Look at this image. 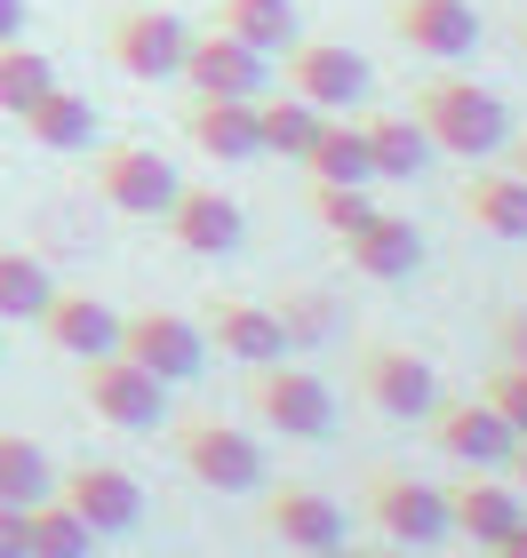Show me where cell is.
<instances>
[{
	"label": "cell",
	"mask_w": 527,
	"mask_h": 558,
	"mask_svg": "<svg viewBox=\"0 0 527 558\" xmlns=\"http://www.w3.org/2000/svg\"><path fill=\"white\" fill-rule=\"evenodd\" d=\"M416 129L432 136V151H456V160H488V151L512 144V105L480 81H456V72H432L408 96Z\"/></svg>",
	"instance_id": "cell-1"
},
{
	"label": "cell",
	"mask_w": 527,
	"mask_h": 558,
	"mask_svg": "<svg viewBox=\"0 0 527 558\" xmlns=\"http://www.w3.org/2000/svg\"><path fill=\"white\" fill-rule=\"evenodd\" d=\"M248 415L264 430H280V439H328L336 430V391L320 384L312 367H288V360H264L248 367Z\"/></svg>",
	"instance_id": "cell-2"
},
{
	"label": "cell",
	"mask_w": 527,
	"mask_h": 558,
	"mask_svg": "<svg viewBox=\"0 0 527 558\" xmlns=\"http://www.w3.org/2000/svg\"><path fill=\"white\" fill-rule=\"evenodd\" d=\"M360 502H368V519H375V535L384 543H447V495L432 487V478H408V471H392V463H368L360 471Z\"/></svg>",
	"instance_id": "cell-3"
},
{
	"label": "cell",
	"mask_w": 527,
	"mask_h": 558,
	"mask_svg": "<svg viewBox=\"0 0 527 558\" xmlns=\"http://www.w3.org/2000/svg\"><path fill=\"white\" fill-rule=\"evenodd\" d=\"M280 88L304 96L312 112H360L375 96V72L344 40H296V48H280Z\"/></svg>",
	"instance_id": "cell-4"
},
{
	"label": "cell",
	"mask_w": 527,
	"mask_h": 558,
	"mask_svg": "<svg viewBox=\"0 0 527 558\" xmlns=\"http://www.w3.org/2000/svg\"><path fill=\"white\" fill-rule=\"evenodd\" d=\"M351 384L375 415H399V423H423L440 408V367L423 360L408 343H360V360H351Z\"/></svg>",
	"instance_id": "cell-5"
},
{
	"label": "cell",
	"mask_w": 527,
	"mask_h": 558,
	"mask_svg": "<svg viewBox=\"0 0 527 558\" xmlns=\"http://www.w3.org/2000/svg\"><path fill=\"white\" fill-rule=\"evenodd\" d=\"M176 463H184L200 487H216V495L264 487V447L248 439L240 423H216V415H184L176 423Z\"/></svg>",
	"instance_id": "cell-6"
},
{
	"label": "cell",
	"mask_w": 527,
	"mask_h": 558,
	"mask_svg": "<svg viewBox=\"0 0 527 558\" xmlns=\"http://www.w3.org/2000/svg\"><path fill=\"white\" fill-rule=\"evenodd\" d=\"M88 184H96V199H105V208H120V216H160L184 175H176L153 144L112 136V144H96V151H88Z\"/></svg>",
	"instance_id": "cell-7"
},
{
	"label": "cell",
	"mask_w": 527,
	"mask_h": 558,
	"mask_svg": "<svg viewBox=\"0 0 527 558\" xmlns=\"http://www.w3.org/2000/svg\"><path fill=\"white\" fill-rule=\"evenodd\" d=\"M120 360H136L160 384H192L208 367V336H200V319L168 312V303H144V312H120Z\"/></svg>",
	"instance_id": "cell-8"
},
{
	"label": "cell",
	"mask_w": 527,
	"mask_h": 558,
	"mask_svg": "<svg viewBox=\"0 0 527 558\" xmlns=\"http://www.w3.org/2000/svg\"><path fill=\"white\" fill-rule=\"evenodd\" d=\"M81 399H88V415L112 423V430H153L168 415V384H160V375H144L136 360H120V351L81 360Z\"/></svg>",
	"instance_id": "cell-9"
},
{
	"label": "cell",
	"mask_w": 527,
	"mask_h": 558,
	"mask_svg": "<svg viewBox=\"0 0 527 558\" xmlns=\"http://www.w3.org/2000/svg\"><path fill=\"white\" fill-rule=\"evenodd\" d=\"M184 40H192V24L176 16V9H120L105 24V57L129 72V81H176Z\"/></svg>",
	"instance_id": "cell-10"
},
{
	"label": "cell",
	"mask_w": 527,
	"mask_h": 558,
	"mask_svg": "<svg viewBox=\"0 0 527 558\" xmlns=\"http://www.w3.org/2000/svg\"><path fill=\"white\" fill-rule=\"evenodd\" d=\"M423 430H432V447L464 471H504V454L519 447V430L495 415L488 399H447V391H440V408L423 415Z\"/></svg>",
	"instance_id": "cell-11"
},
{
	"label": "cell",
	"mask_w": 527,
	"mask_h": 558,
	"mask_svg": "<svg viewBox=\"0 0 527 558\" xmlns=\"http://www.w3.org/2000/svg\"><path fill=\"white\" fill-rule=\"evenodd\" d=\"M264 535L288 543L296 558H336L344 550V502L304 487V478H288V487L264 495Z\"/></svg>",
	"instance_id": "cell-12"
},
{
	"label": "cell",
	"mask_w": 527,
	"mask_h": 558,
	"mask_svg": "<svg viewBox=\"0 0 527 558\" xmlns=\"http://www.w3.org/2000/svg\"><path fill=\"white\" fill-rule=\"evenodd\" d=\"M176 81H184L192 96H264L272 88V57H256L248 40L232 33H192L184 40V64H176Z\"/></svg>",
	"instance_id": "cell-13"
},
{
	"label": "cell",
	"mask_w": 527,
	"mask_h": 558,
	"mask_svg": "<svg viewBox=\"0 0 527 558\" xmlns=\"http://www.w3.org/2000/svg\"><path fill=\"white\" fill-rule=\"evenodd\" d=\"M160 223H168V240L184 247V256H232L240 232H248L240 199H224L216 184H176V199L160 208Z\"/></svg>",
	"instance_id": "cell-14"
},
{
	"label": "cell",
	"mask_w": 527,
	"mask_h": 558,
	"mask_svg": "<svg viewBox=\"0 0 527 558\" xmlns=\"http://www.w3.org/2000/svg\"><path fill=\"white\" fill-rule=\"evenodd\" d=\"M392 33H399V48H416V57L456 64V57L480 48V9H471V0H392Z\"/></svg>",
	"instance_id": "cell-15"
},
{
	"label": "cell",
	"mask_w": 527,
	"mask_h": 558,
	"mask_svg": "<svg viewBox=\"0 0 527 558\" xmlns=\"http://www.w3.org/2000/svg\"><path fill=\"white\" fill-rule=\"evenodd\" d=\"M200 336H208L224 360H240V367H264V360L288 351L280 312H272V303H248V295H208L200 303Z\"/></svg>",
	"instance_id": "cell-16"
},
{
	"label": "cell",
	"mask_w": 527,
	"mask_h": 558,
	"mask_svg": "<svg viewBox=\"0 0 527 558\" xmlns=\"http://www.w3.org/2000/svg\"><path fill=\"white\" fill-rule=\"evenodd\" d=\"M33 327L48 336V351H64V360H105V351H120V312L105 295H88V288H57Z\"/></svg>",
	"instance_id": "cell-17"
},
{
	"label": "cell",
	"mask_w": 527,
	"mask_h": 558,
	"mask_svg": "<svg viewBox=\"0 0 527 558\" xmlns=\"http://www.w3.org/2000/svg\"><path fill=\"white\" fill-rule=\"evenodd\" d=\"M57 495L96 526V535H129L144 519V487L120 463H72V471H57Z\"/></svg>",
	"instance_id": "cell-18"
},
{
	"label": "cell",
	"mask_w": 527,
	"mask_h": 558,
	"mask_svg": "<svg viewBox=\"0 0 527 558\" xmlns=\"http://www.w3.org/2000/svg\"><path fill=\"white\" fill-rule=\"evenodd\" d=\"M447 495V535H464V543H495V535H512V526L527 519V495L512 487V478H456V487H440Z\"/></svg>",
	"instance_id": "cell-19"
},
{
	"label": "cell",
	"mask_w": 527,
	"mask_h": 558,
	"mask_svg": "<svg viewBox=\"0 0 527 558\" xmlns=\"http://www.w3.org/2000/svg\"><path fill=\"white\" fill-rule=\"evenodd\" d=\"M344 264L360 271V279H408L423 264V232L408 216H392V208H375L360 232H344Z\"/></svg>",
	"instance_id": "cell-20"
},
{
	"label": "cell",
	"mask_w": 527,
	"mask_h": 558,
	"mask_svg": "<svg viewBox=\"0 0 527 558\" xmlns=\"http://www.w3.org/2000/svg\"><path fill=\"white\" fill-rule=\"evenodd\" d=\"M184 136L208 151V160H256V96H192Z\"/></svg>",
	"instance_id": "cell-21"
},
{
	"label": "cell",
	"mask_w": 527,
	"mask_h": 558,
	"mask_svg": "<svg viewBox=\"0 0 527 558\" xmlns=\"http://www.w3.org/2000/svg\"><path fill=\"white\" fill-rule=\"evenodd\" d=\"M464 223H480L488 240H527V175L512 168H471L464 192H456Z\"/></svg>",
	"instance_id": "cell-22"
},
{
	"label": "cell",
	"mask_w": 527,
	"mask_h": 558,
	"mask_svg": "<svg viewBox=\"0 0 527 558\" xmlns=\"http://www.w3.org/2000/svg\"><path fill=\"white\" fill-rule=\"evenodd\" d=\"M360 136H368L375 184H408V175H423V160H432V136L416 129V112H360Z\"/></svg>",
	"instance_id": "cell-23"
},
{
	"label": "cell",
	"mask_w": 527,
	"mask_h": 558,
	"mask_svg": "<svg viewBox=\"0 0 527 558\" xmlns=\"http://www.w3.org/2000/svg\"><path fill=\"white\" fill-rule=\"evenodd\" d=\"M16 120H24V136H33L40 151H88V136H96V105L81 88H64V81L48 96H33Z\"/></svg>",
	"instance_id": "cell-24"
},
{
	"label": "cell",
	"mask_w": 527,
	"mask_h": 558,
	"mask_svg": "<svg viewBox=\"0 0 527 558\" xmlns=\"http://www.w3.org/2000/svg\"><path fill=\"white\" fill-rule=\"evenodd\" d=\"M304 175H312V184H375L368 136H360V120H351V112H328V120H320V136H312V151H304Z\"/></svg>",
	"instance_id": "cell-25"
},
{
	"label": "cell",
	"mask_w": 527,
	"mask_h": 558,
	"mask_svg": "<svg viewBox=\"0 0 527 558\" xmlns=\"http://www.w3.org/2000/svg\"><path fill=\"white\" fill-rule=\"evenodd\" d=\"M216 33L248 40L256 57H280V48L304 40L296 33V0H216Z\"/></svg>",
	"instance_id": "cell-26"
},
{
	"label": "cell",
	"mask_w": 527,
	"mask_h": 558,
	"mask_svg": "<svg viewBox=\"0 0 527 558\" xmlns=\"http://www.w3.org/2000/svg\"><path fill=\"white\" fill-rule=\"evenodd\" d=\"M320 120H328V112H312L304 96H288V88H264L256 96V144L280 151V160H304L312 136H320Z\"/></svg>",
	"instance_id": "cell-27"
},
{
	"label": "cell",
	"mask_w": 527,
	"mask_h": 558,
	"mask_svg": "<svg viewBox=\"0 0 527 558\" xmlns=\"http://www.w3.org/2000/svg\"><path fill=\"white\" fill-rule=\"evenodd\" d=\"M48 495H57V463H48L24 430H0V502H24V511H33Z\"/></svg>",
	"instance_id": "cell-28"
},
{
	"label": "cell",
	"mask_w": 527,
	"mask_h": 558,
	"mask_svg": "<svg viewBox=\"0 0 527 558\" xmlns=\"http://www.w3.org/2000/svg\"><path fill=\"white\" fill-rule=\"evenodd\" d=\"M48 295H57V279H48L40 256H24V247H0V319H40Z\"/></svg>",
	"instance_id": "cell-29"
},
{
	"label": "cell",
	"mask_w": 527,
	"mask_h": 558,
	"mask_svg": "<svg viewBox=\"0 0 527 558\" xmlns=\"http://www.w3.org/2000/svg\"><path fill=\"white\" fill-rule=\"evenodd\" d=\"M33 558H96V526L64 495L33 502Z\"/></svg>",
	"instance_id": "cell-30"
},
{
	"label": "cell",
	"mask_w": 527,
	"mask_h": 558,
	"mask_svg": "<svg viewBox=\"0 0 527 558\" xmlns=\"http://www.w3.org/2000/svg\"><path fill=\"white\" fill-rule=\"evenodd\" d=\"M48 88H57V64H48L40 48H24V40H0V112H24Z\"/></svg>",
	"instance_id": "cell-31"
},
{
	"label": "cell",
	"mask_w": 527,
	"mask_h": 558,
	"mask_svg": "<svg viewBox=\"0 0 527 558\" xmlns=\"http://www.w3.org/2000/svg\"><path fill=\"white\" fill-rule=\"evenodd\" d=\"M272 312H280V336H288V351H312V343L336 327V303L320 295V288H288L280 303H272Z\"/></svg>",
	"instance_id": "cell-32"
},
{
	"label": "cell",
	"mask_w": 527,
	"mask_h": 558,
	"mask_svg": "<svg viewBox=\"0 0 527 558\" xmlns=\"http://www.w3.org/2000/svg\"><path fill=\"white\" fill-rule=\"evenodd\" d=\"M304 208L320 216V232H336V240H344V232H360V223L375 216V199H368V184H312V192H304Z\"/></svg>",
	"instance_id": "cell-33"
},
{
	"label": "cell",
	"mask_w": 527,
	"mask_h": 558,
	"mask_svg": "<svg viewBox=\"0 0 527 558\" xmlns=\"http://www.w3.org/2000/svg\"><path fill=\"white\" fill-rule=\"evenodd\" d=\"M480 399H488V408H495V415H504L519 439H527V367L495 360V375H488V391H480Z\"/></svg>",
	"instance_id": "cell-34"
},
{
	"label": "cell",
	"mask_w": 527,
	"mask_h": 558,
	"mask_svg": "<svg viewBox=\"0 0 527 558\" xmlns=\"http://www.w3.org/2000/svg\"><path fill=\"white\" fill-rule=\"evenodd\" d=\"M0 558H33V511L0 502Z\"/></svg>",
	"instance_id": "cell-35"
},
{
	"label": "cell",
	"mask_w": 527,
	"mask_h": 558,
	"mask_svg": "<svg viewBox=\"0 0 527 558\" xmlns=\"http://www.w3.org/2000/svg\"><path fill=\"white\" fill-rule=\"evenodd\" d=\"M495 351H504L512 367H527V303H512V312H495Z\"/></svg>",
	"instance_id": "cell-36"
},
{
	"label": "cell",
	"mask_w": 527,
	"mask_h": 558,
	"mask_svg": "<svg viewBox=\"0 0 527 558\" xmlns=\"http://www.w3.org/2000/svg\"><path fill=\"white\" fill-rule=\"evenodd\" d=\"M488 558H527V519L512 526V535H495V543H488Z\"/></svg>",
	"instance_id": "cell-37"
},
{
	"label": "cell",
	"mask_w": 527,
	"mask_h": 558,
	"mask_svg": "<svg viewBox=\"0 0 527 558\" xmlns=\"http://www.w3.org/2000/svg\"><path fill=\"white\" fill-rule=\"evenodd\" d=\"M0 40H24V0H0Z\"/></svg>",
	"instance_id": "cell-38"
},
{
	"label": "cell",
	"mask_w": 527,
	"mask_h": 558,
	"mask_svg": "<svg viewBox=\"0 0 527 558\" xmlns=\"http://www.w3.org/2000/svg\"><path fill=\"white\" fill-rule=\"evenodd\" d=\"M504 478H512V487H519V495H527V439H519V447H512V454H504Z\"/></svg>",
	"instance_id": "cell-39"
},
{
	"label": "cell",
	"mask_w": 527,
	"mask_h": 558,
	"mask_svg": "<svg viewBox=\"0 0 527 558\" xmlns=\"http://www.w3.org/2000/svg\"><path fill=\"white\" fill-rule=\"evenodd\" d=\"M344 558H416L408 543H360V550H344Z\"/></svg>",
	"instance_id": "cell-40"
},
{
	"label": "cell",
	"mask_w": 527,
	"mask_h": 558,
	"mask_svg": "<svg viewBox=\"0 0 527 558\" xmlns=\"http://www.w3.org/2000/svg\"><path fill=\"white\" fill-rule=\"evenodd\" d=\"M504 151H512L504 168H512V175H527V129H512V144H504Z\"/></svg>",
	"instance_id": "cell-41"
},
{
	"label": "cell",
	"mask_w": 527,
	"mask_h": 558,
	"mask_svg": "<svg viewBox=\"0 0 527 558\" xmlns=\"http://www.w3.org/2000/svg\"><path fill=\"white\" fill-rule=\"evenodd\" d=\"M519 57H527V16H519Z\"/></svg>",
	"instance_id": "cell-42"
}]
</instances>
